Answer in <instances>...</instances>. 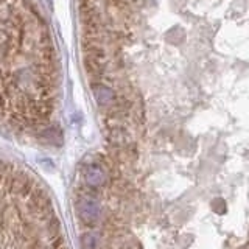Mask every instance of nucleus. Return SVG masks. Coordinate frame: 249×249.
<instances>
[{
	"label": "nucleus",
	"instance_id": "nucleus-1",
	"mask_svg": "<svg viewBox=\"0 0 249 249\" xmlns=\"http://www.w3.org/2000/svg\"><path fill=\"white\" fill-rule=\"evenodd\" d=\"M0 249H70L53 199L35 175L0 160Z\"/></svg>",
	"mask_w": 249,
	"mask_h": 249
},
{
	"label": "nucleus",
	"instance_id": "nucleus-2",
	"mask_svg": "<svg viewBox=\"0 0 249 249\" xmlns=\"http://www.w3.org/2000/svg\"><path fill=\"white\" fill-rule=\"evenodd\" d=\"M92 92H93V97H95L97 103L100 106H112L115 103V92L107 88L106 84H101V83H97V84H92Z\"/></svg>",
	"mask_w": 249,
	"mask_h": 249
}]
</instances>
